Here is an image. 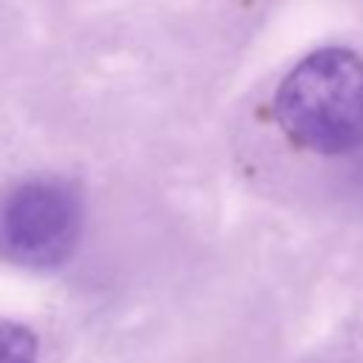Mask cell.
I'll return each mask as SVG.
<instances>
[{"mask_svg":"<svg viewBox=\"0 0 363 363\" xmlns=\"http://www.w3.org/2000/svg\"><path fill=\"white\" fill-rule=\"evenodd\" d=\"M85 204L74 182L34 176L0 196V258L23 269L62 267L82 235Z\"/></svg>","mask_w":363,"mask_h":363,"instance_id":"cell-2","label":"cell"},{"mask_svg":"<svg viewBox=\"0 0 363 363\" xmlns=\"http://www.w3.org/2000/svg\"><path fill=\"white\" fill-rule=\"evenodd\" d=\"M281 130L320 156L352 153L363 145V57L326 45L306 54L278 82L272 99Z\"/></svg>","mask_w":363,"mask_h":363,"instance_id":"cell-1","label":"cell"},{"mask_svg":"<svg viewBox=\"0 0 363 363\" xmlns=\"http://www.w3.org/2000/svg\"><path fill=\"white\" fill-rule=\"evenodd\" d=\"M0 363H37V335L23 323L3 320L0 323Z\"/></svg>","mask_w":363,"mask_h":363,"instance_id":"cell-3","label":"cell"}]
</instances>
